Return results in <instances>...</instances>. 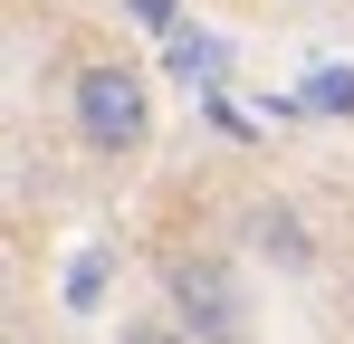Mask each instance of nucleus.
Returning a JSON list of instances; mask_svg holds the SVG:
<instances>
[{
	"label": "nucleus",
	"instance_id": "f257e3e1",
	"mask_svg": "<svg viewBox=\"0 0 354 344\" xmlns=\"http://www.w3.org/2000/svg\"><path fill=\"white\" fill-rule=\"evenodd\" d=\"M163 296H173V325L192 344H249V287L230 278V258L173 249L163 258Z\"/></svg>",
	"mask_w": 354,
	"mask_h": 344
},
{
	"label": "nucleus",
	"instance_id": "f03ea898",
	"mask_svg": "<svg viewBox=\"0 0 354 344\" xmlns=\"http://www.w3.org/2000/svg\"><path fill=\"white\" fill-rule=\"evenodd\" d=\"M67 106H77L86 153H144V134H153V86L124 57H86L77 86H67Z\"/></svg>",
	"mask_w": 354,
	"mask_h": 344
},
{
	"label": "nucleus",
	"instance_id": "7ed1b4c3",
	"mask_svg": "<svg viewBox=\"0 0 354 344\" xmlns=\"http://www.w3.org/2000/svg\"><path fill=\"white\" fill-rule=\"evenodd\" d=\"M239 229H249V239H259L268 258L306 268V229H297V211H288V201H249V211H239Z\"/></svg>",
	"mask_w": 354,
	"mask_h": 344
},
{
	"label": "nucleus",
	"instance_id": "20e7f679",
	"mask_svg": "<svg viewBox=\"0 0 354 344\" xmlns=\"http://www.w3.org/2000/svg\"><path fill=\"white\" fill-rule=\"evenodd\" d=\"M306 106L316 115H354V67H316L306 77Z\"/></svg>",
	"mask_w": 354,
	"mask_h": 344
},
{
	"label": "nucleus",
	"instance_id": "39448f33",
	"mask_svg": "<svg viewBox=\"0 0 354 344\" xmlns=\"http://www.w3.org/2000/svg\"><path fill=\"white\" fill-rule=\"evenodd\" d=\"M115 344H192V335H182L173 316H134V325H124V335H115Z\"/></svg>",
	"mask_w": 354,
	"mask_h": 344
},
{
	"label": "nucleus",
	"instance_id": "423d86ee",
	"mask_svg": "<svg viewBox=\"0 0 354 344\" xmlns=\"http://www.w3.org/2000/svg\"><path fill=\"white\" fill-rule=\"evenodd\" d=\"M124 10H134L144 29H173V0H124Z\"/></svg>",
	"mask_w": 354,
	"mask_h": 344
}]
</instances>
